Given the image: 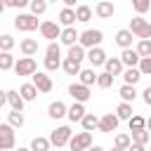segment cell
<instances>
[{"label": "cell", "mask_w": 151, "mask_h": 151, "mask_svg": "<svg viewBox=\"0 0 151 151\" xmlns=\"http://www.w3.org/2000/svg\"><path fill=\"white\" fill-rule=\"evenodd\" d=\"M127 125H130V132H132V130H144V127H146V120H144V116L132 113V116L127 118Z\"/></svg>", "instance_id": "obj_35"}, {"label": "cell", "mask_w": 151, "mask_h": 151, "mask_svg": "<svg viewBox=\"0 0 151 151\" xmlns=\"http://www.w3.org/2000/svg\"><path fill=\"white\" fill-rule=\"evenodd\" d=\"M149 139H151V134H149V130L144 127V130H132V137H130V142L132 144H142V146H146L149 144Z\"/></svg>", "instance_id": "obj_26"}, {"label": "cell", "mask_w": 151, "mask_h": 151, "mask_svg": "<svg viewBox=\"0 0 151 151\" xmlns=\"http://www.w3.org/2000/svg\"><path fill=\"white\" fill-rule=\"evenodd\" d=\"M132 40H134V35H132L127 28H120V31L116 33V45H118V47H123V50L132 47Z\"/></svg>", "instance_id": "obj_16"}, {"label": "cell", "mask_w": 151, "mask_h": 151, "mask_svg": "<svg viewBox=\"0 0 151 151\" xmlns=\"http://www.w3.org/2000/svg\"><path fill=\"white\" fill-rule=\"evenodd\" d=\"M73 14H76V21H90L92 19V7H87V5H78L76 9H73Z\"/></svg>", "instance_id": "obj_27"}, {"label": "cell", "mask_w": 151, "mask_h": 151, "mask_svg": "<svg viewBox=\"0 0 151 151\" xmlns=\"http://www.w3.org/2000/svg\"><path fill=\"white\" fill-rule=\"evenodd\" d=\"M134 38H139V40H149L151 38V24L144 19V17H134V19H130V28H127Z\"/></svg>", "instance_id": "obj_1"}, {"label": "cell", "mask_w": 151, "mask_h": 151, "mask_svg": "<svg viewBox=\"0 0 151 151\" xmlns=\"http://www.w3.org/2000/svg\"><path fill=\"white\" fill-rule=\"evenodd\" d=\"M19 151H31V149H19Z\"/></svg>", "instance_id": "obj_56"}, {"label": "cell", "mask_w": 151, "mask_h": 151, "mask_svg": "<svg viewBox=\"0 0 151 151\" xmlns=\"http://www.w3.org/2000/svg\"><path fill=\"white\" fill-rule=\"evenodd\" d=\"M94 14H97L99 19H111V17L116 14V7H113L111 0H99L97 7H94Z\"/></svg>", "instance_id": "obj_12"}, {"label": "cell", "mask_w": 151, "mask_h": 151, "mask_svg": "<svg viewBox=\"0 0 151 151\" xmlns=\"http://www.w3.org/2000/svg\"><path fill=\"white\" fill-rule=\"evenodd\" d=\"M68 94H71L76 101L85 104V101L90 99V87H85V85H80V83H73V85H68Z\"/></svg>", "instance_id": "obj_10"}, {"label": "cell", "mask_w": 151, "mask_h": 151, "mask_svg": "<svg viewBox=\"0 0 151 151\" xmlns=\"http://www.w3.org/2000/svg\"><path fill=\"white\" fill-rule=\"evenodd\" d=\"M101 40H104V33L101 31H97V28H87V31H83V33H78V45L85 50H90V47H99L101 45Z\"/></svg>", "instance_id": "obj_2"}, {"label": "cell", "mask_w": 151, "mask_h": 151, "mask_svg": "<svg viewBox=\"0 0 151 151\" xmlns=\"http://www.w3.org/2000/svg\"><path fill=\"white\" fill-rule=\"evenodd\" d=\"M5 104H7V94H5V92H2V90H0V109H2V106H5Z\"/></svg>", "instance_id": "obj_49"}, {"label": "cell", "mask_w": 151, "mask_h": 151, "mask_svg": "<svg viewBox=\"0 0 151 151\" xmlns=\"http://www.w3.org/2000/svg\"><path fill=\"white\" fill-rule=\"evenodd\" d=\"M125 151H146V146H142V144H130Z\"/></svg>", "instance_id": "obj_47"}, {"label": "cell", "mask_w": 151, "mask_h": 151, "mask_svg": "<svg viewBox=\"0 0 151 151\" xmlns=\"http://www.w3.org/2000/svg\"><path fill=\"white\" fill-rule=\"evenodd\" d=\"M47 116L54 118V120L64 118V116H66V104H64V101H52V104L47 106Z\"/></svg>", "instance_id": "obj_18"}, {"label": "cell", "mask_w": 151, "mask_h": 151, "mask_svg": "<svg viewBox=\"0 0 151 151\" xmlns=\"http://www.w3.org/2000/svg\"><path fill=\"white\" fill-rule=\"evenodd\" d=\"M130 2H132L134 12H137L139 17H142V14H146V12L151 9V2H149V0H130Z\"/></svg>", "instance_id": "obj_40"}, {"label": "cell", "mask_w": 151, "mask_h": 151, "mask_svg": "<svg viewBox=\"0 0 151 151\" xmlns=\"http://www.w3.org/2000/svg\"><path fill=\"white\" fill-rule=\"evenodd\" d=\"M118 123H120V120H118L113 113H106V116L99 118L97 130H101V132H116V130H118Z\"/></svg>", "instance_id": "obj_11"}, {"label": "cell", "mask_w": 151, "mask_h": 151, "mask_svg": "<svg viewBox=\"0 0 151 151\" xmlns=\"http://www.w3.org/2000/svg\"><path fill=\"white\" fill-rule=\"evenodd\" d=\"M12 47H14V38L9 33H2L0 35V52H12Z\"/></svg>", "instance_id": "obj_39"}, {"label": "cell", "mask_w": 151, "mask_h": 151, "mask_svg": "<svg viewBox=\"0 0 151 151\" xmlns=\"http://www.w3.org/2000/svg\"><path fill=\"white\" fill-rule=\"evenodd\" d=\"M40 35L45 38V40H50V42H54L57 38H59V33H61V26L57 24V21H40Z\"/></svg>", "instance_id": "obj_7"}, {"label": "cell", "mask_w": 151, "mask_h": 151, "mask_svg": "<svg viewBox=\"0 0 151 151\" xmlns=\"http://www.w3.org/2000/svg\"><path fill=\"white\" fill-rule=\"evenodd\" d=\"M14 146V127L0 123V151H9Z\"/></svg>", "instance_id": "obj_9"}, {"label": "cell", "mask_w": 151, "mask_h": 151, "mask_svg": "<svg viewBox=\"0 0 151 151\" xmlns=\"http://www.w3.org/2000/svg\"><path fill=\"white\" fill-rule=\"evenodd\" d=\"M130 144H132V142H130V134H123V132L116 134V149H123V151H125Z\"/></svg>", "instance_id": "obj_44"}, {"label": "cell", "mask_w": 151, "mask_h": 151, "mask_svg": "<svg viewBox=\"0 0 151 151\" xmlns=\"http://www.w3.org/2000/svg\"><path fill=\"white\" fill-rule=\"evenodd\" d=\"M71 134H73V132H71L68 125H59V127L52 130V134L47 137V139H50V146H57V149H59V146H66L68 139H71Z\"/></svg>", "instance_id": "obj_5"}, {"label": "cell", "mask_w": 151, "mask_h": 151, "mask_svg": "<svg viewBox=\"0 0 151 151\" xmlns=\"http://www.w3.org/2000/svg\"><path fill=\"white\" fill-rule=\"evenodd\" d=\"M59 68H64V73H68V76H78L80 73V64L78 61H71V59H64Z\"/></svg>", "instance_id": "obj_34"}, {"label": "cell", "mask_w": 151, "mask_h": 151, "mask_svg": "<svg viewBox=\"0 0 151 151\" xmlns=\"http://www.w3.org/2000/svg\"><path fill=\"white\" fill-rule=\"evenodd\" d=\"M31 85H33L38 92L47 94V92L52 90V78H50L47 73H42V71H35V73H33V80H31Z\"/></svg>", "instance_id": "obj_8"}, {"label": "cell", "mask_w": 151, "mask_h": 151, "mask_svg": "<svg viewBox=\"0 0 151 151\" xmlns=\"http://www.w3.org/2000/svg\"><path fill=\"white\" fill-rule=\"evenodd\" d=\"M123 80H125V85H137L139 80H142V73L137 71V66H132V68H125L123 73Z\"/></svg>", "instance_id": "obj_23"}, {"label": "cell", "mask_w": 151, "mask_h": 151, "mask_svg": "<svg viewBox=\"0 0 151 151\" xmlns=\"http://www.w3.org/2000/svg\"><path fill=\"white\" fill-rule=\"evenodd\" d=\"M66 59H71V61H78V64H80V61L85 59V50H83V47L76 42V45H71V47H68V57H66Z\"/></svg>", "instance_id": "obj_31"}, {"label": "cell", "mask_w": 151, "mask_h": 151, "mask_svg": "<svg viewBox=\"0 0 151 151\" xmlns=\"http://www.w3.org/2000/svg\"><path fill=\"white\" fill-rule=\"evenodd\" d=\"M2 5L5 7H14V0H2Z\"/></svg>", "instance_id": "obj_51"}, {"label": "cell", "mask_w": 151, "mask_h": 151, "mask_svg": "<svg viewBox=\"0 0 151 151\" xmlns=\"http://www.w3.org/2000/svg\"><path fill=\"white\" fill-rule=\"evenodd\" d=\"M31 0H14V7H26Z\"/></svg>", "instance_id": "obj_48"}, {"label": "cell", "mask_w": 151, "mask_h": 151, "mask_svg": "<svg viewBox=\"0 0 151 151\" xmlns=\"http://www.w3.org/2000/svg\"><path fill=\"white\" fill-rule=\"evenodd\" d=\"M118 94H120V99H123V101L132 104V101H134V97H137V90H134V85H123V87L118 90Z\"/></svg>", "instance_id": "obj_30"}, {"label": "cell", "mask_w": 151, "mask_h": 151, "mask_svg": "<svg viewBox=\"0 0 151 151\" xmlns=\"http://www.w3.org/2000/svg\"><path fill=\"white\" fill-rule=\"evenodd\" d=\"M45 2H47V5H50V2H57V0H45Z\"/></svg>", "instance_id": "obj_55"}, {"label": "cell", "mask_w": 151, "mask_h": 151, "mask_svg": "<svg viewBox=\"0 0 151 151\" xmlns=\"http://www.w3.org/2000/svg\"><path fill=\"white\" fill-rule=\"evenodd\" d=\"M87 151H104V149H101V146H97V144H94V146H90V149H87Z\"/></svg>", "instance_id": "obj_52"}, {"label": "cell", "mask_w": 151, "mask_h": 151, "mask_svg": "<svg viewBox=\"0 0 151 151\" xmlns=\"http://www.w3.org/2000/svg\"><path fill=\"white\" fill-rule=\"evenodd\" d=\"M12 66H14L12 52H0V71H9Z\"/></svg>", "instance_id": "obj_38"}, {"label": "cell", "mask_w": 151, "mask_h": 151, "mask_svg": "<svg viewBox=\"0 0 151 151\" xmlns=\"http://www.w3.org/2000/svg\"><path fill=\"white\" fill-rule=\"evenodd\" d=\"M28 7H31V14H33V17H42V14L47 12V2H45V0H31Z\"/></svg>", "instance_id": "obj_32"}, {"label": "cell", "mask_w": 151, "mask_h": 151, "mask_svg": "<svg viewBox=\"0 0 151 151\" xmlns=\"http://www.w3.org/2000/svg\"><path fill=\"white\" fill-rule=\"evenodd\" d=\"M118 59H120V64H123V66H127V68H132V66H137V64H139V54H137L132 47L123 50V54H120Z\"/></svg>", "instance_id": "obj_15"}, {"label": "cell", "mask_w": 151, "mask_h": 151, "mask_svg": "<svg viewBox=\"0 0 151 151\" xmlns=\"http://www.w3.org/2000/svg\"><path fill=\"white\" fill-rule=\"evenodd\" d=\"M61 2H64V5H66V7H71V9H73V5H76V2H78V0H61Z\"/></svg>", "instance_id": "obj_50"}, {"label": "cell", "mask_w": 151, "mask_h": 151, "mask_svg": "<svg viewBox=\"0 0 151 151\" xmlns=\"http://www.w3.org/2000/svg\"><path fill=\"white\" fill-rule=\"evenodd\" d=\"M137 71H139L142 76H149V73H151V57H139Z\"/></svg>", "instance_id": "obj_41"}, {"label": "cell", "mask_w": 151, "mask_h": 151, "mask_svg": "<svg viewBox=\"0 0 151 151\" xmlns=\"http://www.w3.org/2000/svg\"><path fill=\"white\" fill-rule=\"evenodd\" d=\"M142 99H144V104H151V85H149V87H144V92H142Z\"/></svg>", "instance_id": "obj_46"}, {"label": "cell", "mask_w": 151, "mask_h": 151, "mask_svg": "<svg viewBox=\"0 0 151 151\" xmlns=\"http://www.w3.org/2000/svg\"><path fill=\"white\" fill-rule=\"evenodd\" d=\"M12 68H14L17 76H33V73L38 71V64H35L33 57H19V59L14 61Z\"/></svg>", "instance_id": "obj_4"}, {"label": "cell", "mask_w": 151, "mask_h": 151, "mask_svg": "<svg viewBox=\"0 0 151 151\" xmlns=\"http://www.w3.org/2000/svg\"><path fill=\"white\" fill-rule=\"evenodd\" d=\"M59 40H61V45H66V47L76 45V42H78V31H76V26H66V28H61Z\"/></svg>", "instance_id": "obj_14"}, {"label": "cell", "mask_w": 151, "mask_h": 151, "mask_svg": "<svg viewBox=\"0 0 151 151\" xmlns=\"http://www.w3.org/2000/svg\"><path fill=\"white\" fill-rule=\"evenodd\" d=\"M19 47H21L24 57H33V54H38V40H33V38H24Z\"/></svg>", "instance_id": "obj_22"}, {"label": "cell", "mask_w": 151, "mask_h": 151, "mask_svg": "<svg viewBox=\"0 0 151 151\" xmlns=\"http://www.w3.org/2000/svg\"><path fill=\"white\" fill-rule=\"evenodd\" d=\"M7 125H9V127H21V125H24V113H21V111H12V113L7 116Z\"/></svg>", "instance_id": "obj_37"}, {"label": "cell", "mask_w": 151, "mask_h": 151, "mask_svg": "<svg viewBox=\"0 0 151 151\" xmlns=\"http://www.w3.org/2000/svg\"><path fill=\"white\" fill-rule=\"evenodd\" d=\"M92 146V132H76V134H71V139H68V149L71 151H87Z\"/></svg>", "instance_id": "obj_3"}, {"label": "cell", "mask_w": 151, "mask_h": 151, "mask_svg": "<svg viewBox=\"0 0 151 151\" xmlns=\"http://www.w3.org/2000/svg\"><path fill=\"white\" fill-rule=\"evenodd\" d=\"M111 151H123V149H116V146H113V149H111Z\"/></svg>", "instance_id": "obj_54"}, {"label": "cell", "mask_w": 151, "mask_h": 151, "mask_svg": "<svg viewBox=\"0 0 151 151\" xmlns=\"http://www.w3.org/2000/svg\"><path fill=\"white\" fill-rule=\"evenodd\" d=\"M78 78H80V80H78L80 85L90 87V85H94V80H97V73H94V68H80Z\"/></svg>", "instance_id": "obj_24"}, {"label": "cell", "mask_w": 151, "mask_h": 151, "mask_svg": "<svg viewBox=\"0 0 151 151\" xmlns=\"http://www.w3.org/2000/svg\"><path fill=\"white\" fill-rule=\"evenodd\" d=\"M40 24H38V17H33V14H17L14 17V28L17 31H26V33H31V31H35Z\"/></svg>", "instance_id": "obj_6"}, {"label": "cell", "mask_w": 151, "mask_h": 151, "mask_svg": "<svg viewBox=\"0 0 151 151\" xmlns=\"http://www.w3.org/2000/svg\"><path fill=\"white\" fill-rule=\"evenodd\" d=\"M139 57H151V40H139L137 50H134Z\"/></svg>", "instance_id": "obj_42"}, {"label": "cell", "mask_w": 151, "mask_h": 151, "mask_svg": "<svg viewBox=\"0 0 151 151\" xmlns=\"http://www.w3.org/2000/svg\"><path fill=\"white\" fill-rule=\"evenodd\" d=\"M97 123H99V118H97L94 113H85V116L80 118V125H83V130H85V132L97 130Z\"/></svg>", "instance_id": "obj_29"}, {"label": "cell", "mask_w": 151, "mask_h": 151, "mask_svg": "<svg viewBox=\"0 0 151 151\" xmlns=\"http://www.w3.org/2000/svg\"><path fill=\"white\" fill-rule=\"evenodd\" d=\"M28 149L31 151H50V139L47 137H33V142H31Z\"/></svg>", "instance_id": "obj_33"}, {"label": "cell", "mask_w": 151, "mask_h": 151, "mask_svg": "<svg viewBox=\"0 0 151 151\" xmlns=\"http://www.w3.org/2000/svg\"><path fill=\"white\" fill-rule=\"evenodd\" d=\"M5 94H7V104L12 106V111H21V109H24V104H26V101L19 97V92H17V90H7Z\"/></svg>", "instance_id": "obj_20"}, {"label": "cell", "mask_w": 151, "mask_h": 151, "mask_svg": "<svg viewBox=\"0 0 151 151\" xmlns=\"http://www.w3.org/2000/svg\"><path fill=\"white\" fill-rule=\"evenodd\" d=\"M94 83H97V87H101V90H109V87L113 85V76H109L106 71H104V73H97V80H94Z\"/></svg>", "instance_id": "obj_36"}, {"label": "cell", "mask_w": 151, "mask_h": 151, "mask_svg": "<svg viewBox=\"0 0 151 151\" xmlns=\"http://www.w3.org/2000/svg\"><path fill=\"white\" fill-rule=\"evenodd\" d=\"M2 12H5V5H2V0H0V14H2Z\"/></svg>", "instance_id": "obj_53"}, {"label": "cell", "mask_w": 151, "mask_h": 151, "mask_svg": "<svg viewBox=\"0 0 151 151\" xmlns=\"http://www.w3.org/2000/svg\"><path fill=\"white\" fill-rule=\"evenodd\" d=\"M45 54H47V57H61V47H59V42H50L47 50H45Z\"/></svg>", "instance_id": "obj_45"}, {"label": "cell", "mask_w": 151, "mask_h": 151, "mask_svg": "<svg viewBox=\"0 0 151 151\" xmlns=\"http://www.w3.org/2000/svg\"><path fill=\"white\" fill-rule=\"evenodd\" d=\"M61 66V57H45V71H57Z\"/></svg>", "instance_id": "obj_43"}, {"label": "cell", "mask_w": 151, "mask_h": 151, "mask_svg": "<svg viewBox=\"0 0 151 151\" xmlns=\"http://www.w3.org/2000/svg\"><path fill=\"white\" fill-rule=\"evenodd\" d=\"M57 24L64 26V28H66V26H73V24H76V14H73V9H71V7H64V9L59 12V21H57Z\"/></svg>", "instance_id": "obj_21"}, {"label": "cell", "mask_w": 151, "mask_h": 151, "mask_svg": "<svg viewBox=\"0 0 151 151\" xmlns=\"http://www.w3.org/2000/svg\"><path fill=\"white\" fill-rule=\"evenodd\" d=\"M104 68H106V73H109V76H113V78H116V76H120V73H123V68H125V66L120 64V59H118V57H111V59H106V61H104Z\"/></svg>", "instance_id": "obj_17"}, {"label": "cell", "mask_w": 151, "mask_h": 151, "mask_svg": "<svg viewBox=\"0 0 151 151\" xmlns=\"http://www.w3.org/2000/svg\"><path fill=\"white\" fill-rule=\"evenodd\" d=\"M85 59L92 64V66H104L106 61V52L101 47H90V52H85Z\"/></svg>", "instance_id": "obj_13"}, {"label": "cell", "mask_w": 151, "mask_h": 151, "mask_svg": "<svg viewBox=\"0 0 151 151\" xmlns=\"http://www.w3.org/2000/svg\"><path fill=\"white\" fill-rule=\"evenodd\" d=\"M17 92H19V97H21L24 101H33V99L38 97V90H35V87H33L31 83H24V85H21V87H19Z\"/></svg>", "instance_id": "obj_25"}, {"label": "cell", "mask_w": 151, "mask_h": 151, "mask_svg": "<svg viewBox=\"0 0 151 151\" xmlns=\"http://www.w3.org/2000/svg\"><path fill=\"white\" fill-rule=\"evenodd\" d=\"M85 113H87V111H85V106H83L80 101H76L71 109H66V116H68L71 123H80V118H83Z\"/></svg>", "instance_id": "obj_19"}, {"label": "cell", "mask_w": 151, "mask_h": 151, "mask_svg": "<svg viewBox=\"0 0 151 151\" xmlns=\"http://www.w3.org/2000/svg\"><path fill=\"white\" fill-rule=\"evenodd\" d=\"M132 113H134V111H132V104H127V101H120V104H118V109H116V113H113V116H116V118H118V120H127V118H130V116H132Z\"/></svg>", "instance_id": "obj_28"}]
</instances>
